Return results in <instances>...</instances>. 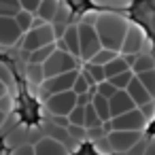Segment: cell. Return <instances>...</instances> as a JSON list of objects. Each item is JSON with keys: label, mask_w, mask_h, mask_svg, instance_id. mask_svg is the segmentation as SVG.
<instances>
[{"label": "cell", "mask_w": 155, "mask_h": 155, "mask_svg": "<svg viewBox=\"0 0 155 155\" xmlns=\"http://www.w3.org/2000/svg\"><path fill=\"white\" fill-rule=\"evenodd\" d=\"M94 28L98 32V38H100V45L104 49H110V51H121V45H123V36L130 28V19L123 17L121 13H110V11H102V13H96V21H94Z\"/></svg>", "instance_id": "obj_1"}, {"label": "cell", "mask_w": 155, "mask_h": 155, "mask_svg": "<svg viewBox=\"0 0 155 155\" xmlns=\"http://www.w3.org/2000/svg\"><path fill=\"white\" fill-rule=\"evenodd\" d=\"M96 21V13H85L83 19L77 24V32H79V58H83L85 62L91 60V55L102 47L98 32L94 28Z\"/></svg>", "instance_id": "obj_2"}, {"label": "cell", "mask_w": 155, "mask_h": 155, "mask_svg": "<svg viewBox=\"0 0 155 155\" xmlns=\"http://www.w3.org/2000/svg\"><path fill=\"white\" fill-rule=\"evenodd\" d=\"M144 125H147V119H144V115L140 113L138 106L132 108V110H127V113H121L117 117H110L108 121L102 123V127L106 132H110V130H134V132H142Z\"/></svg>", "instance_id": "obj_3"}, {"label": "cell", "mask_w": 155, "mask_h": 155, "mask_svg": "<svg viewBox=\"0 0 155 155\" xmlns=\"http://www.w3.org/2000/svg\"><path fill=\"white\" fill-rule=\"evenodd\" d=\"M74 68H79V60L74 55H70L68 51H60V49H55L43 62V74H45V79L62 74V72H68V70H74Z\"/></svg>", "instance_id": "obj_4"}, {"label": "cell", "mask_w": 155, "mask_h": 155, "mask_svg": "<svg viewBox=\"0 0 155 155\" xmlns=\"http://www.w3.org/2000/svg\"><path fill=\"white\" fill-rule=\"evenodd\" d=\"M51 43H55L51 24H43V26L30 28L28 32L21 34V49H24L26 53H30V51H34V49H41V47H45V45H51Z\"/></svg>", "instance_id": "obj_5"}, {"label": "cell", "mask_w": 155, "mask_h": 155, "mask_svg": "<svg viewBox=\"0 0 155 155\" xmlns=\"http://www.w3.org/2000/svg\"><path fill=\"white\" fill-rule=\"evenodd\" d=\"M77 106V94L72 89L68 91H58L45 98V108L53 117H68V113Z\"/></svg>", "instance_id": "obj_6"}, {"label": "cell", "mask_w": 155, "mask_h": 155, "mask_svg": "<svg viewBox=\"0 0 155 155\" xmlns=\"http://www.w3.org/2000/svg\"><path fill=\"white\" fill-rule=\"evenodd\" d=\"M77 74H79V68L68 70V72H62V74H55V77H47V79L38 85V87H41V96H43V100H45L47 96H51V94L72 89V83H74Z\"/></svg>", "instance_id": "obj_7"}, {"label": "cell", "mask_w": 155, "mask_h": 155, "mask_svg": "<svg viewBox=\"0 0 155 155\" xmlns=\"http://www.w3.org/2000/svg\"><path fill=\"white\" fill-rule=\"evenodd\" d=\"M140 136L142 132H134V130H110L106 134V142L115 153H125L138 144Z\"/></svg>", "instance_id": "obj_8"}, {"label": "cell", "mask_w": 155, "mask_h": 155, "mask_svg": "<svg viewBox=\"0 0 155 155\" xmlns=\"http://www.w3.org/2000/svg\"><path fill=\"white\" fill-rule=\"evenodd\" d=\"M21 30L13 17H0V47H13L21 41Z\"/></svg>", "instance_id": "obj_9"}, {"label": "cell", "mask_w": 155, "mask_h": 155, "mask_svg": "<svg viewBox=\"0 0 155 155\" xmlns=\"http://www.w3.org/2000/svg\"><path fill=\"white\" fill-rule=\"evenodd\" d=\"M144 43H147L144 32L140 28H136V26H130L125 36H123V45H121L119 53H140L144 49Z\"/></svg>", "instance_id": "obj_10"}, {"label": "cell", "mask_w": 155, "mask_h": 155, "mask_svg": "<svg viewBox=\"0 0 155 155\" xmlns=\"http://www.w3.org/2000/svg\"><path fill=\"white\" fill-rule=\"evenodd\" d=\"M55 49L60 51H68L70 55L79 58V32H77V26L74 24H68L62 38L55 41Z\"/></svg>", "instance_id": "obj_11"}, {"label": "cell", "mask_w": 155, "mask_h": 155, "mask_svg": "<svg viewBox=\"0 0 155 155\" xmlns=\"http://www.w3.org/2000/svg\"><path fill=\"white\" fill-rule=\"evenodd\" d=\"M34 155H70V151L53 136H45L34 142Z\"/></svg>", "instance_id": "obj_12"}, {"label": "cell", "mask_w": 155, "mask_h": 155, "mask_svg": "<svg viewBox=\"0 0 155 155\" xmlns=\"http://www.w3.org/2000/svg\"><path fill=\"white\" fill-rule=\"evenodd\" d=\"M108 108H110V117H117L121 113H127L132 108H136V104L132 102V98L127 96L125 89H117L110 98H108Z\"/></svg>", "instance_id": "obj_13"}, {"label": "cell", "mask_w": 155, "mask_h": 155, "mask_svg": "<svg viewBox=\"0 0 155 155\" xmlns=\"http://www.w3.org/2000/svg\"><path fill=\"white\" fill-rule=\"evenodd\" d=\"M125 91H127V96L132 98V102H134L136 106H142V104H147V102H151V100H153V98L149 96V91L142 87V83L136 79V74H134V77H132V81L127 83Z\"/></svg>", "instance_id": "obj_14"}, {"label": "cell", "mask_w": 155, "mask_h": 155, "mask_svg": "<svg viewBox=\"0 0 155 155\" xmlns=\"http://www.w3.org/2000/svg\"><path fill=\"white\" fill-rule=\"evenodd\" d=\"M151 68H155V58L151 55V53H136V58H134V62H132V66H130V70L134 72V74H138V72H144V70H151Z\"/></svg>", "instance_id": "obj_15"}, {"label": "cell", "mask_w": 155, "mask_h": 155, "mask_svg": "<svg viewBox=\"0 0 155 155\" xmlns=\"http://www.w3.org/2000/svg\"><path fill=\"white\" fill-rule=\"evenodd\" d=\"M58 7H60V0H41V5H38V9H36V17H41L43 21H47V24H51V19H53V15H55V11H58Z\"/></svg>", "instance_id": "obj_16"}, {"label": "cell", "mask_w": 155, "mask_h": 155, "mask_svg": "<svg viewBox=\"0 0 155 155\" xmlns=\"http://www.w3.org/2000/svg\"><path fill=\"white\" fill-rule=\"evenodd\" d=\"M104 68V77L106 79H110V77H115V74H119V72H123V70H130V66H127V62H125V58L121 55V53H117L108 64H104L102 66Z\"/></svg>", "instance_id": "obj_17"}, {"label": "cell", "mask_w": 155, "mask_h": 155, "mask_svg": "<svg viewBox=\"0 0 155 155\" xmlns=\"http://www.w3.org/2000/svg\"><path fill=\"white\" fill-rule=\"evenodd\" d=\"M91 106H94V110L98 113V117H100V121H102V123L110 119L108 98H104V96H100V94H94V96H91Z\"/></svg>", "instance_id": "obj_18"}, {"label": "cell", "mask_w": 155, "mask_h": 155, "mask_svg": "<svg viewBox=\"0 0 155 155\" xmlns=\"http://www.w3.org/2000/svg\"><path fill=\"white\" fill-rule=\"evenodd\" d=\"M26 79H28V83H30V85L38 87V85L45 81L43 64H30V62H28V66H26Z\"/></svg>", "instance_id": "obj_19"}, {"label": "cell", "mask_w": 155, "mask_h": 155, "mask_svg": "<svg viewBox=\"0 0 155 155\" xmlns=\"http://www.w3.org/2000/svg\"><path fill=\"white\" fill-rule=\"evenodd\" d=\"M53 51H55V43L45 45V47H41V49H34V51L28 53V62H30V64H43Z\"/></svg>", "instance_id": "obj_20"}, {"label": "cell", "mask_w": 155, "mask_h": 155, "mask_svg": "<svg viewBox=\"0 0 155 155\" xmlns=\"http://www.w3.org/2000/svg\"><path fill=\"white\" fill-rule=\"evenodd\" d=\"M83 127H85V130H100V127H102V121H100L98 113L94 110L91 102H89V104H85V119H83Z\"/></svg>", "instance_id": "obj_21"}, {"label": "cell", "mask_w": 155, "mask_h": 155, "mask_svg": "<svg viewBox=\"0 0 155 155\" xmlns=\"http://www.w3.org/2000/svg\"><path fill=\"white\" fill-rule=\"evenodd\" d=\"M136 79L142 83V87L149 91V96L155 100V68H151V70H144V72H138L136 74Z\"/></svg>", "instance_id": "obj_22"}, {"label": "cell", "mask_w": 155, "mask_h": 155, "mask_svg": "<svg viewBox=\"0 0 155 155\" xmlns=\"http://www.w3.org/2000/svg\"><path fill=\"white\" fill-rule=\"evenodd\" d=\"M13 19H15V24H17V28H19L21 32H28V30L32 28L34 15H32V13H28V11H24V9H19V11H17V15H15Z\"/></svg>", "instance_id": "obj_23"}, {"label": "cell", "mask_w": 155, "mask_h": 155, "mask_svg": "<svg viewBox=\"0 0 155 155\" xmlns=\"http://www.w3.org/2000/svg\"><path fill=\"white\" fill-rule=\"evenodd\" d=\"M117 55V51H110V49H104V47H100L94 55H91V60H87V62H91V64H98V66H104V64H108L113 58Z\"/></svg>", "instance_id": "obj_24"}, {"label": "cell", "mask_w": 155, "mask_h": 155, "mask_svg": "<svg viewBox=\"0 0 155 155\" xmlns=\"http://www.w3.org/2000/svg\"><path fill=\"white\" fill-rule=\"evenodd\" d=\"M19 9V0H0V17H15Z\"/></svg>", "instance_id": "obj_25"}, {"label": "cell", "mask_w": 155, "mask_h": 155, "mask_svg": "<svg viewBox=\"0 0 155 155\" xmlns=\"http://www.w3.org/2000/svg\"><path fill=\"white\" fill-rule=\"evenodd\" d=\"M132 77H134V72H132V70H123V72H119V74L110 77V79H106V81H110V85H113L115 89H125V87H127V83L132 81Z\"/></svg>", "instance_id": "obj_26"}, {"label": "cell", "mask_w": 155, "mask_h": 155, "mask_svg": "<svg viewBox=\"0 0 155 155\" xmlns=\"http://www.w3.org/2000/svg\"><path fill=\"white\" fill-rule=\"evenodd\" d=\"M89 89H96V85H91V83L87 81V77L79 70V74H77V79H74V83H72V91H74V94H85V91H89Z\"/></svg>", "instance_id": "obj_27"}, {"label": "cell", "mask_w": 155, "mask_h": 155, "mask_svg": "<svg viewBox=\"0 0 155 155\" xmlns=\"http://www.w3.org/2000/svg\"><path fill=\"white\" fill-rule=\"evenodd\" d=\"M83 119H85V106L77 104L68 113V123H70V127H83Z\"/></svg>", "instance_id": "obj_28"}, {"label": "cell", "mask_w": 155, "mask_h": 155, "mask_svg": "<svg viewBox=\"0 0 155 155\" xmlns=\"http://www.w3.org/2000/svg\"><path fill=\"white\" fill-rule=\"evenodd\" d=\"M115 91H117V89H115V87L110 85V81H106V79L96 85V94H100V96H104V98H110Z\"/></svg>", "instance_id": "obj_29"}, {"label": "cell", "mask_w": 155, "mask_h": 155, "mask_svg": "<svg viewBox=\"0 0 155 155\" xmlns=\"http://www.w3.org/2000/svg\"><path fill=\"white\" fill-rule=\"evenodd\" d=\"M9 155H34V144H28V142H21V144H17V147H13Z\"/></svg>", "instance_id": "obj_30"}, {"label": "cell", "mask_w": 155, "mask_h": 155, "mask_svg": "<svg viewBox=\"0 0 155 155\" xmlns=\"http://www.w3.org/2000/svg\"><path fill=\"white\" fill-rule=\"evenodd\" d=\"M138 108H140V113L144 115L147 121H153L155 119V104H153V100L147 102V104H142V106H138Z\"/></svg>", "instance_id": "obj_31"}, {"label": "cell", "mask_w": 155, "mask_h": 155, "mask_svg": "<svg viewBox=\"0 0 155 155\" xmlns=\"http://www.w3.org/2000/svg\"><path fill=\"white\" fill-rule=\"evenodd\" d=\"M0 110H2V113H7V115L13 110V98L9 96V91L0 96Z\"/></svg>", "instance_id": "obj_32"}, {"label": "cell", "mask_w": 155, "mask_h": 155, "mask_svg": "<svg viewBox=\"0 0 155 155\" xmlns=\"http://www.w3.org/2000/svg\"><path fill=\"white\" fill-rule=\"evenodd\" d=\"M38 5H41V0H19V7L24 9V11H28V13H36V9H38Z\"/></svg>", "instance_id": "obj_33"}, {"label": "cell", "mask_w": 155, "mask_h": 155, "mask_svg": "<svg viewBox=\"0 0 155 155\" xmlns=\"http://www.w3.org/2000/svg\"><path fill=\"white\" fill-rule=\"evenodd\" d=\"M74 155H100V153L96 151V147H91V144H87V142H85V144H81V147H79V151H77Z\"/></svg>", "instance_id": "obj_34"}, {"label": "cell", "mask_w": 155, "mask_h": 155, "mask_svg": "<svg viewBox=\"0 0 155 155\" xmlns=\"http://www.w3.org/2000/svg\"><path fill=\"white\" fill-rule=\"evenodd\" d=\"M91 96H94V94H89V91H85V94H77V104H79V106L89 104V102H91Z\"/></svg>", "instance_id": "obj_35"}, {"label": "cell", "mask_w": 155, "mask_h": 155, "mask_svg": "<svg viewBox=\"0 0 155 155\" xmlns=\"http://www.w3.org/2000/svg\"><path fill=\"white\" fill-rule=\"evenodd\" d=\"M53 121H55V123H60L62 127H70V123H68V117H53Z\"/></svg>", "instance_id": "obj_36"}, {"label": "cell", "mask_w": 155, "mask_h": 155, "mask_svg": "<svg viewBox=\"0 0 155 155\" xmlns=\"http://www.w3.org/2000/svg\"><path fill=\"white\" fill-rule=\"evenodd\" d=\"M142 155H155V142H149L147 147H144V153Z\"/></svg>", "instance_id": "obj_37"}, {"label": "cell", "mask_w": 155, "mask_h": 155, "mask_svg": "<svg viewBox=\"0 0 155 155\" xmlns=\"http://www.w3.org/2000/svg\"><path fill=\"white\" fill-rule=\"evenodd\" d=\"M7 117H9L7 113H2V110H0V127H2V125H5V121H7Z\"/></svg>", "instance_id": "obj_38"}, {"label": "cell", "mask_w": 155, "mask_h": 155, "mask_svg": "<svg viewBox=\"0 0 155 155\" xmlns=\"http://www.w3.org/2000/svg\"><path fill=\"white\" fill-rule=\"evenodd\" d=\"M2 94H7V85H5L2 79H0V96H2Z\"/></svg>", "instance_id": "obj_39"}]
</instances>
